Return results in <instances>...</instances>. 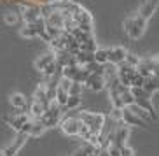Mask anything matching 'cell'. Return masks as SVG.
I'll return each mask as SVG.
<instances>
[{"label":"cell","mask_w":159,"mask_h":156,"mask_svg":"<svg viewBox=\"0 0 159 156\" xmlns=\"http://www.w3.org/2000/svg\"><path fill=\"white\" fill-rule=\"evenodd\" d=\"M145 28H147V19H143L138 12L124 19V32H126L128 35H129V39H133V40L140 39L145 33Z\"/></svg>","instance_id":"1"},{"label":"cell","mask_w":159,"mask_h":156,"mask_svg":"<svg viewBox=\"0 0 159 156\" xmlns=\"http://www.w3.org/2000/svg\"><path fill=\"white\" fill-rule=\"evenodd\" d=\"M79 119L82 121V125L89 128L91 133H102L103 126H105V116L100 112H89V111H82L77 114Z\"/></svg>","instance_id":"2"},{"label":"cell","mask_w":159,"mask_h":156,"mask_svg":"<svg viewBox=\"0 0 159 156\" xmlns=\"http://www.w3.org/2000/svg\"><path fill=\"white\" fill-rule=\"evenodd\" d=\"M80 119L79 116H65V118H61L60 121V126L63 130L65 135L68 137H77L79 135V130H80Z\"/></svg>","instance_id":"3"},{"label":"cell","mask_w":159,"mask_h":156,"mask_svg":"<svg viewBox=\"0 0 159 156\" xmlns=\"http://www.w3.org/2000/svg\"><path fill=\"white\" fill-rule=\"evenodd\" d=\"M84 84L88 86L89 90H93V91H102L103 88H105V77H103V69H102V65H98L96 67V70L94 72H91L88 76V79L84 81Z\"/></svg>","instance_id":"4"},{"label":"cell","mask_w":159,"mask_h":156,"mask_svg":"<svg viewBox=\"0 0 159 156\" xmlns=\"http://www.w3.org/2000/svg\"><path fill=\"white\" fill-rule=\"evenodd\" d=\"M136 72L140 74L142 77H150L157 74V58H145V60H140V65L136 67Z\"/></svg>","instance_id":"5"},{"label":"cell","mask_w":159,"mask_h":156,"mask_svg":"<svg viewBox=\"0 0 159 156\" xmlns=\"http://www.w3.org/2000/svg\"><path fill=\"white\" fill-rule=\"evenodd\" d=\"M19 11H21L25 23H33V21H37L40 18V5L37 4H26L25 7L19 5Z\"/></svg>","instance_id":"6"},{"label":"cell","mask_w":159,"mask_h":156,"mask_svg":"<svg viewBox=\"0 0 159 156\" xmlns=\"http://www.w3.org/2000/svg\"><path fill=\"white\" fill-rule=\"evenodd\" d=\"M108 51V60H107V63H110V65H121V63H124V58H126V49L124 47H119V46H116V47H108L107 49Z\"/></svg>","instance_id":"7"},{"label":"cell","mask_w":159,"mask_h":156,"mask_svg":"<svg viewBox=\"0 0 159 156\" xmlns=\"http://www.w3.org/2000/svg\"><path fill=\"white\" fill-rule=\"evenodd\" d=\"M121 121L124 125H128V126H145L143 121H142L140 118H136L128 107H122L121 109Z\"/></svg>","instance_id":"8"},{"label":"cell","mask_w":159,"mask_h":156,"mask_svg":"<svg viewBox=\"0 0 159 156\" xmlns=\"http://www.w3.org/2000/svg\"><path fill=\"white\" fill-rule=\"evenodd\" d=\"M72 19L75 21V25H93V16L89 14L84 7H79L77 11H74Z\"/></svg>","instance_id":"9"},{"label":"cell","mask_w":159,"mask_h":156,"mask_svg":"<svg viewBox=\"0 0 159 156\" xmlns=\"http://www.w3.org/2000/svg\"><path fill=\"white\" fill-rule=\"evenodd\" d=\"M156 9H157V0H147V2H143V4L140 5L138 14H140L143 19H147V21H149V19L154 16Z\"/></svg>","instance_id":"10"},{"label":"cell","mask_w":159,"mask_h":156,"mask_svg":"<svg viewBox=\"0 0 159 156\" xmlns=\"http://www.w3.org/2000/svg\"><path fill=\"white\" fill-rule=\"evenodd\" d=\"M28 119H32V118H30V114H18V116H9V118H5V121L14 128L16 132H19L21 126H23Z\"/></svg>","instance_id":"11"},{"label":"cell","mask_w":159,"mask_h":156,"mask_svg":"<svg viewBox=\"0 0 159 156\" xmlns=\"http://www.w3.org/2000/svg\"><path fill=\"white\" fill-rule=\"evenodd\" d=\"M54 60H56V53H52V51L51 53H46V54H42V56L37 58V62H35V69L42 72L44 69H46L49 63H52Z\"/></svg>","instance_id":"12"},{"label":"cell","mask_w":159,"mask_h":156,"mask_svg":"<svg viewBox=\"0 0 159 156\" xmlns=\"http://www.w3.org/2000/svg\"><path fill=\"white\" fill-rule=\"evenodd\" d=\"M44 21H46V25H49V26H56V28L63 30V14H61L60 11H54V12L49 14Z\"/></svg>","instance_id":"13"},{"label":"cell","mask_w":159,"mask_h":156,"mask_svg":"<svg viewBox=\"0 0 159 156\" xmlns=\"http://www.w3.org/2000/svg\"><path fill=\"white\" fill-rule=\"evenodd\" d=\"M35 102H40V104L44 105V107H49V104H51V100L47 98V91H46V84H40L37 86V90H35Z\"/></svg>","instance_id":"14"},{"label":"cell","mask_w":159,"mask_h":156,"mask_svg":"<svg viewBox=\"0 0 159 156\" xmlns=\"http://www.w3.org/2000/svg\"><path fill=\"white\" fill-rule=\"evenodd\" d=\"M142 88H143L145 93H149V95H152L154 91H157V74H156V76H150V77H145Z\"/></svg>","instance_id":"15"},{"label":"cell","mask_w":159,"mask_h":156,"mask_svg":"<svg viewBox=\"0 0 159 156\" xmlns=\"http://www.w3.org/2000/svg\"><path fill=\"white\" fill-rule=\"evenodd\" d=\"M108 60V51L105 47H96V51L93 53V62L96 65H105Z\"/></svg>","instance_id":"16"},{"label":"cell","mask_w":159,"mask_h":156,"mask_svg":"<svg viewBox=\"0 0 159 156\" xmlns=\"http://www.w3.org/2000/svg\"><path fill=\"white\" fill-rule=\"evenodd\" d=\"M9 102L14 109H25V107H26V98H25V95H21V93H12L9 97Z\"/></svg>","instance_id":"17"},{"label":"cell","mask_w":159,"mask_h":156,"mask_svg":"<svg viewBox=\"0 0 159 156\" xmlns=\"http://www.w3.org/2000/svg\"><path fill=\"white\" fill-rule=\"evenodd\" d=\"M19 35L25 37V39H35V37H39L37 28H35V25H33V23H25V26L19 30Z\"/></svg>","instance_id":"18"},{"label":"cell","mask_w":159,"mask_h":156,"mask_svg":"<svg viewBox=\"0 0 159 156\" xmlns=\"http://www.w3.org/2000/svg\"><path fill=\"white\" fill-rule=\"evenodd\" d=\"M128 109L131 111V112L135 114L136 118H140L143 123H147V121H150V116H149V112L145 109H142V107H138L136 104H131V105H128Z\"/></svg>","instance_id":"19"},{"label":"cell","mask_w":159,"mask_h":156,"mask_svg":"<svg viewBox=\"0 0 159 156\" xmlns=\"http://www.w3.org/2000/svg\"><path fill=\"white\" fill-rule=\"evenodd\" d=\"M96 40H94V37H88L84 39L82 42H79V49L80 51H88V53H94L96 51Z\"/></svg>","instance_id":"20"},{"label":"cell","mask_w":159,"mask_h":156,"mask_svg":"<svg viewBox=\"0 0 159 156\" xmlns=\"http://www.w3.org/2000/svg\"><path fill=\"white\" fill-rule=\"evenodd\" d=\"M46 111V107H44L40 102H35L33 100V104H32V107H30V118H33V119H39L40 116H42V112Z\"/></svg>","instance_id":"21"},{"label":"cell","mask_w":159,"mask_h":156,"mask_svg":"<svg viewBox=\"0 0 159 156\" xmlns=\"http://www.w3.org/2000/svg\"><path fill=\"white\" fill-rule=\"evenodd\" d=\"M44 132H46V126H44L39 119H35V121H33V125H32V128H30L28 135H30V137H40Z\"/></svg>","instance_id":"22"},{"label":"cell","mask_w":159,"mask_h":156,"mask_svg":"<svg viewBox=\"0 0 159 156\" xmlns=\"http://www.w3.org/2000/svg\"><path fill=\"white\" fill-rule=\"evenodd\" d=\"M66 98H68V93H66L65 90H61L60 86H58V88H56V93H54V102H56L60 107H63V109H65Z\"/></svg>","instance_id":"23"},{"label":"cell","mask_w":159,"mask_h":156,"mask_svg":"<svg viewBox=\"0 0 159 156\" xmlns=\"http://www.w3.org/2000/svg\"><path fill=\"white\" fill-rule=\"evenodd\" d=\"M80 104V97H77V95H68V98H66V104H65V109L66 111H74L77 109Z\"/></svg>","instance_id":"24"},{"label":"cell","mask_w":159,"mask_h":156,"mask_svg":"<svg viewBox=\"0 0 159 156\" xmlns=\"http://www.w3.org/2000/svg\"><path fill=\"white\" fill-rule=\"evenodd\" d=\"M143 81H145V77H142L140 74L135 70V74L129 77V88H142V86H143Z\"/></svg>","instance_id":"25"},{"label":"cell","mask_w":159,"mask_h":156,"mask_svg":"<svg viewBox=\"0 0 159 156\" xmlns=\"http://www.w3.org/2000/svg\"><path fill=\"white\" fill-rule=\"evenodd\" d=\"M121 102H122V105H124V107H128V105H131V104H135V97L131 95L129 88H128V90H124L121 93Z\"/></svg>","instance_id":"26"},{"label":"cell","mask_w":159,"mask_h":156,"mask_svg":"<svg viewBox=\"0 0 159 156\" xmlns=\"http://www.w3.org/2000/svg\"><path fill=\"white\" fill-rule=\"evenodd\" d=\"M124 63H128L129 67H133V69H136V67L140 65V58L136 56V54H133V53H126V58H124Z\"/></svg>","instance_id":"27"},{"label":"cell","mask_w":159,"mask_h":156,"mask_svg":"<svg viewBox=\"0 0 159 156\" xmlns=\"http://www.w3.org/2000/svg\"><path fill=\"white\" fill-rule=\"evenodd\" d=\"M46 33H47V37L52 40V39L60 37L61 33H63V30H61V28H56V26H49V25H46Z\"/></svg>","instance_id":"28"},{"label":"cell","mask_w":159,"mask_h":156,"mask_svg":"<svg viewBox=\"0 0 159 156\" xmlns=\"http://www.w3.org/2000/svg\"><path fill=\"white\" fill-rule=\"evenodd\" d=\"M80 93H82V84L77 83V81H72L70 88H68V95H77V97H80Z\"/></svg>","instance_id":"29"},{"label":"cell","mask_w":159,"mask_h":156,"mask_svg":"<svg viewBox=\"0 0 159 156\" xmlns=\"http://www.w3.org/2000/svg\"><path fill=\"white\" fill-rule=\"evenodd\" d=\"M4 21H5V25H16V23H18V14L7 11V12L4 14Z\"/></svg>","instance_id":"30"},{"label":"cell","mask_w":159,"mask_h":156,"mask_svg":"<svg viewBox=\"0 0 159 156\" xmlns=\"http://www.w3.org/2000/svg\"><path fill=\"white\" fill-rule=\"evenodd\" d=\"M119 149H121V156H135V149H133V147H129L128 144L121 146Z\"/></svg>","instance_id":"31"},{"label":"cell","mask_w":159,"mask_h":156,"mask_svg":"<svg viewBox=\"0 0 159 156\" xmlns=\"http://www.w3.org/2000/svg\"><path fill=\"white\" fill-rule=\"evenodd\" d=\"M107 149H108V154L110 156H121V149H119L117 146H114V144H110Z\"/></svg>","instance_id":"32"},{"label":"cell","mask_w":159,"mask_h":156,"mask_svg":"<svg viewBox=\"0 0 159 156\" xmlns=\"http://www.w3.org/2000/svg\"><path fill=\"white\" fill-rule=\"evenodd\" d=\"M110 116H112V119L114 121H121V109H116V107H112V114H110Z\"/></svg>","instance_id":"33"},{"label":"cell","mask_w":159,"mask_h":156,"mask_svg":"<svg viewBox=\"0 0 159 156\" xmlns=\"http://www.w3.org/2000/svg\"><path fill=\"white\" fill-rule=\"evenodd\" d=\"M96 156H110V154H108V149H107V147H98Z\"/></svg>","instance_id":"34"},{"label":"cell","mask_w":159,"mask_h":156,"mask_svg":"<svg viewBox=\"0 0 159 156\" xmlns=\"http://www.w3.org/2000/svg\"><path fill=\"white\" fill-rule=\"evenodd\" d=\"M74 156H89V153L86 151L84 147H79V149L75 151V154H74Z\"/></svg>","instance_id":"35"},{"label":"cell","mask_w":159,"mask_h":156,"mask_svg":"<svg viewBox=\"0 0 159 156\" xmlns=\"http://www.w3.org/2000/svg\"><path fill=\"white\" fill-rule=\"evenodd\" d=\"M89 156H96V153H93V154H89Z\"/></svg>","instance_id":"36"},{"label":"cell","mask_w":159,"mask_h":156,"mask_svg":"<svg viewBox=\"0 0 159 156\" xmlns=\"http://www.w3.org/2000/svg\"><path fill=\"white\" fill-rule=\"evenodd\" d=\"M0 156H4V153H2V151H0Z\"/></svg>","instance_id":"37"}]
</instances>
